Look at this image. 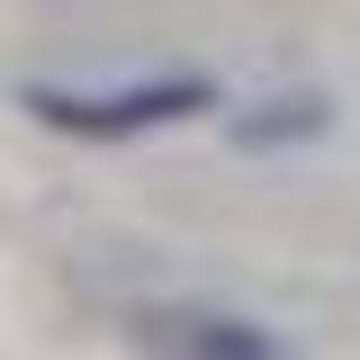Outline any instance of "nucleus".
Listing matches in <instances>:
<instances>
[{"label":"nucleus","mask_w":360,"mask_h":360,"mask_svg":"<svg viewBox=\"0 0 360 360\" xmlns=\"http://www.w3.org/2000/svg\"><path fill=\"white\" fill-rule=\"evenodd\" d=\"M225 90L207 72H162V82H127V90H27L18 108L54 135H90V144H117V135H153L180 117H207Z\"/></svg>","instance_id":"1"},{"label":"nucleus","mask_w":360,"mask_h":360,"mask_svg":"<svg viewBox=\"0 0 360 360\" xmlns=\"http://www.w3.org/2000/svg\"><path fill=\"white\" fill-rule=\"evenodd\" d=\"M144 342L153 352H198V360H270L262 324H234V315H144Z\"/></svg>","instance_id":"2"},{"label":"nucleus","mask_w":360,"mask_h":360,"mask_svg":"<svg viewBox=\"0 0 360 360\" xmlns=\"http://www.w3.org/2000/svg\"><path fill=\"white\" fill-rule=\"evenodd\" d=\"M333 127L324 99H270L262 117H234V144H307V135Z\"/></svg>","instance_id":"3"}]
</instances>
